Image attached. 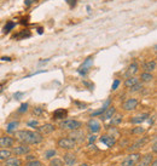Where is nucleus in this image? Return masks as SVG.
Wrapping results in <instances>:
<instances>
[{
  "label": "nucleus",
  "instance_id": "obj_1",
  "mask_svg": "<svg viewBox=\"0 0 157 166\" xmlns=\"http://www.w3.org/2000/svg\"><path fill=\"white\" fill-rule=\"evenodd\" d=\"M15 140L21 142V144L34 146V144H40L44 141V136L36 131L19 130V131H15Z\"/></svg>",
  "mask_w": 157,
  "mask_h": 166
},
{
  "label": "nucleus",
  "instance_id": "obj_2",
  "mask_svg": "<svg viewBox=\"0 0 157 166\" xmlns=\"http://www.w3.org/2000/svg\"><path fill=\"white\" fill-rule=\"evenodd\" d=\"M82 127V123L75 119H64L59 123V129L67 130V131H74Z\"/></svg>",
  "mask_w": 157,
  "mask_h": 166
},
{
  "label": "nucleus",
  "instance_id": "obj_3",
  "mask_svg": "<svg viewBox=\"0 0 157 166\" xmlns=\"http://www.w3.org/2000/svg\"><path fill=\"white\" fill-rule=\"evenodd\" d=\"M57 147L69 152V150H72V149H74L76 147V142L74 140H72L70 137H62V138L58 140Z\"/></svg>",
  "mask_w": 157,
  "mask_h": 166
},
{
  "label": "nucleus",
  "instance_id": "obj_4",
  "mask_svg": "<svg viewBox=\"0 0 157 166\" xmlns=\"http://www.w3.org/2000/svg\"><path fill=\"white\" fill-rule=\"evenodd\" d=\"M148 142H149V137H148V136L140 137V138L137 140L131 147H128V152H129V153H134V152H137V150L144 148V147L148 144Z\"/></svg>",
  "mask_w": 157,
  "mask_h": 166
},
{
  "label": "nucleus",
  "instance_id": "obj_5",
  "mask_svg": "<svg viewBox=\"0 0 157 166\" xmlns=\"http://www.w3.org/2000/svg\"><path fill=\"white\" fill-rule=\"evenodd\" d=\"M139 158H140V153H138V152L131 153V154H128V155L122 160L121 166H135V164H137L138 160H139Z\"/></svg>",
  "mask_w": 157,
  "mask_h": 166
},
{
  "label": "nucleus",
  "instance_id": "obj_6",
  "mask_svg": "<svg viewBox=\"0 0 157 166\" xmlns=\"http://www.w3.org/2000/svg\"><path fill=\"white\" fill-rule=\"evenodd\" d=\"M11 152L15 157H23V155H27L30 153V147L25 146V144H19L17 147H12Z\"/></svg>",
  "mask_w": 157,
  "mask_h": 166
},
{
  "label": "nucleus",
  "instance_id": "obj_7",
  "mask_svg": "<svg viewBox=\"0 0 157 166\" xmlns=\"http://www.w3.org/2000/svg\"><path fill=\"white\" fill-rule=\"evenodd\" d=\"M155 158H156V157H155L152 153H148V154H145V155H140V158H139L138 163L135 164V166H149Z\"/></svg>",
  "mask_w": 157,
  "mask_h": 166
},
{
  "label": "nucleus",
  "instance_id": "obj_8",
  "mask_svg": "<svg viewBox=\"0 0 157 166\" xmlns=\"http://www.w3.org/2000/svg\"><path fill=\"white\" fill-rule=\"evenodd\" d=\"M15 144V138L10 136H1L0 137V148L1 149H8L12 148Z\"/></svg>",
  "mask_w": 157,
  "mask_h": 166
},
{
  "label": "nucleus",
  "instance_id": "obj_9",
  "mask_svg": "<svg viewBox=\"0 0 157 166\" xmlns=\"http://www.w3.org/2000/svg\"><path fill=\"white\" fill-rule=\"evenodd\" d=\"M53 131H56V126H55L53 124H51V123L44 124V125H41V126H39V127L36 129V132L41 133L42 136H44V135H47V133H52Z\"/></svg>",
  "mask_w": 157,
  "mask_h": 166
},
{
  "label": "nucleus",
  "instance_id": "obj_10",
  "mask_svg": "<svg viewBox=\"0 0 157 166\" xmlns=\"http://www.w3.org/2000/svg\"><path fill=\"white\" fill-rule=\"evenodd\" d=\"M138 99L137 98H128L123 104H122V108L126 110V112H131V110H134L137 107H138Z\"/></svg>",
  "mask_w": 157,
  "mask_h": 166
},
{
  "label": "nucleus",
  "instance_id": "obj_11",
  "mask_svg": "<svg viewBox=\"0 0 157 166\" xmlns=\"http://www.w3.org/2000/svg\"><path fill=\"white\" fill-rule=\"evenodd\" d=\"M87 129H88V131L91 132V133H98L99 131H100V129H102V125H100V123L99 121H97V120H94V119H92V120H89L88 123H87Z\"/></svg>",
  "mask_w": 157,
  "mask_h": 166
},
{
  "label": "nucleus",
  "instance_id": "obj_12",
  "mask_svg": "<svg viewBox=\"0 0 157 166\" xmlns=\"http://www.w3.org/2000/svg\"><path fill=\"white\" fill-rule=\"evenodd\" d=\"M63 161L67 166H74L78 161V158L74 153H70V152H67L63 157Z\"/></svg>",
  "mask_w": 157,
  "mask_h": 166
},
{
  "label": "nucleus",
  "instance_id": "obj_13",
  "mask_svg": "<svg viewBox=\"0 0 157 166\" xmlns=\"http://www.w3.org/2000/svg\"><path fill=\"white\" fill-rule=\"evenodd\" d=\"M116 114V108L114 107V105H110L102 115H100V120L102 121H106V120H110L114 115Z\"/></svg>",
  "mask_w": 157,
  "mask_h": 166
},
{
  "label": "nucleus",
  "instance_id": "obj_14",
  "mask_svg": "<svg viewBox=\"0 0 157 166\" xmlns=\"http://www.w3.org/2000/svg\"><path fill=\"white\" fill-rule=\"evenodd\" d=\"M99 141L103 142L104 144H106V147H109V148H112V147L116 144V138L112 137V136H110V135H104V136H102V137L99 138Z\"/></svg>",
  "mask_w": 157,
  "mask_h": 166
},
{
  "label": "nucleus",
  "instance_id": "obj_15",
  "mask_svg": "<svg viewBox=\"0 0 157 166\" xmlns=\"http://www.w3.org/2000/svg\"><path fill=\"white\" fill-rule=\"evenodd\" d=\"M69 137H70L72 140H74L75 142H76V141H83V140H85V132H83L81 129L74 130V131H70Z\"/></svg>",
  "mask_w": 157,
  "mask_h": 166
},
{
  "label": "nucleus",
  "instance_id": "obj_16",
  "mask_svg": "<svg viewBox=\"0 0 157 166\" xmlns=\"http://www.w3.org/2000/svg\"><path fill=\"white\" fill-rule=\"evenodd\" d=\"M67 115H68V110L61 108V109H57V110L53 112L52 118L55 120H64V118H67Z\"/></svg>",
  "mask_w": 157,
  "mask_h": 166
},
{
  "label": "nucleus",
  "instance_id": "obj_17",
  "mask_svg": "<svg viewBox=\"0 0 157 166\" xmlns=\"http://www.w3.org/2000/svg\"><path fill=\"white\" fill-rule=\"evenodd\" d=\"M4 166H23V161L18 157H11L7 160H5Z\"/></svg>",
  "mask_w": 157,
  "mask_h": 166
},
{
  "label": "nucleus",
  "instance_id": "obj_18",
  "mask_svg": "<svg viewBox=\"0 0 157 166\" xmlns=\"http://www.w3.org/2000/svg\"><path fill=\"white\" fill-rule=\"evenodd\" d=\"M149 116H150V114H149V113H144V114H140V115L133 116V118L131 119V123H132V124H142V123L146 121Z\"/></svg>",
  "mask_w": 157,
  "mask_h": 166
},
{
  "label": "nucleus",
  "instance_id": "obj_19",
  "mask_svg": "<svg viewBox=\"0 0 157 166\" xmlns=\"http://www.w3.org/2000/svg\"><path fill=\"white\" fill-rule=\"evenodd\" d=\"M156 61H148V62H145L144 63V71H145V73H152V72H155L156 71Z\"/></svg>",
  "mask_w": 157,
  "mask_h": 166
},
{
  "label": "nucleus",
  "instance_id": "obj_20",
  "mask_svg": "<svg viewBox=\"0 0 157 166\" xmlns=\"http://www.w3.org/2000/svg\"><path fill=\"white\" fill-rule=\"evenodd\" d=\"M110 107V99H108V101H105V103L103 104V107L100 108V109H98V110H95V112H93L92 114H91V116L92 118H95V116H100L108 108Z\"/></svg>",
  "mask_w": 157,
  "mask_h": 166
},
{
  "label": "nucleus",
  "instance_id": "obj_21",
  "mask_svg": "<svg viewBox=\"0 0 157 166\" xmlns=\"http://www.w3.org/2000/svg\"><path fill=\"white\" fill-rule=\"evenodd\" d=\"M12 157V152L10 149H0V161H5Z\"/></svg>",
  "mask_w": 157,
  "mask_h": 166
},
{
  "label": "nucleus",
  "instance_id": "obj_22",
  "mask_svg": "<svg viewBox=\"0 0 157 166\" xmlns=\"http://www.w3.org/2000/svg\"><path fill=\"white\" fill-rule=\"evenodd\" d=\"M137 72H138V64L134 62V63H132V64L128 67V71H127V73H126V77H127V78L133 77Z\"/></svg>",
  "mask_w": 157,
  "mask_h": 166
},
{
  "label": "nucleus",
  "instance_id": "obj_23",
  "mask_svg": "<svg viewBox=\"0 0 157 166\" xmlns=\"http://www.w3.org/2000/svg\"><path fill=\"white\" fill-rule=\"evenodd\" d=\"M122 119H123V116H122L121 114H115V115L110 119V125H112V126L120 125V124L122 123Z\"/></svg>",
  "mask_w": 157,
  "mask_h": 166
},
{
  "label": "nucleus",
  "instance_id": "obj_24",
  "mask_svg": "<svg viewBox=\"0 0 157 166\" xmlns=\"http://www.w3.org/2000/svg\"><path fill=\"white\" fill-rule=\"evenodd\" d=\"M137 83H139L138 78H135V77H129V78L126 79V81H125V86L128 87V88H131L132 86H134Z\"/></svg>",
  "mask_w": 157,
  "mask_h": 166
},
{
  "label": "nucleus",
  "instance_id": "obj_25",
  "mask_svg": "<svg viewBox=\"0 0 157 166\" xmlns=\"http://www.w3.org/2000/svg\"><path fill=\"white\" fill-rule=\"evenodd\" d=\"M140 79H142L143 83H150V81L154 80V75H152L151 73H145V72H144V73L142 74Z\"/></svg>",
  "mask_w": 157,
  "mask_h": 166
},
{
  "label": "nucleus",
  "instance_id": "obj_26",
  "mask_svg": "<svg viewBox=\"0 0 157 166\" xmlns=\"http://www.w3.org/2000/svg\"><path fill=\"white\" fill-rule=\"evenodd\" d=\"M15 26H16V24H15V22H12V21H8V22H7V23L4 26V28H2V33H4V34L8 33L10 30H12V29L15 28Z\"/></svg>",
  "mask_w": 157,
  "mask_h": 166
},
{
  "label": "nucleus",
  "instance_id": "obj_27",
  "mask_svg": "<svg viewBox=\"0 0 157 166\" xmlns=\"http://www.w3.org/2000/svg\"><path fill=\"white\" fill-rule=\"evenodd\" d=\"M30 35H32L30 32L25 29V30H21V32H19L18 34H16L13 38H15V39H23V38H29Z\"/></svg>",
  "mask_w": 157,
  "mask_h": 166
},
{
  "label": "nucleus",
  "instance_id": "obj_28",
  "mask_svg": "<svg viewBox=\"0 0 157 166\" xmlns=\"http://www.w3.org/2000/svg\"><path fill=\"white\" fill-rule=\"evenodd\" d=\"M56 155H57V152H56L55 149H48V150H46L45 154H44V157H45L46 160H51V159H53Z\"/></svg>",
  "mask_w": 157,
  "mask_h": 166
},
{
  "label": "nucleus",
  "instance_id": "obj_29",
  "mask_svg": "<svg viewBox=\"0 0 157 166\" xmlns=\"http://www.w3.org/2000/svg\"><path fill=\"white\" fill-rule=\"evenodd\" d=\"M48 166H64V163L58 158H53V159H51Z\"/></svg>",
  "mask_w": 157,
  "mask_h": 166
},
{
  "label": "nucleus",
  "instance_id": "obj_30",
  "mask_svg": "<svg viewBox=\"0 0 157 166\" xmlns=\"http://www.w3.org/2000/svg\"><path fill=\"white\" fill-rule=\"evenodd\" d=\"M145 132V129L143 127V126H138V127H134L133 130H132V135H143Z\"/></svg>",
  "mask_w": 157,
  "mask_h": 166
},
{
  "label": "nucleus",
  "instance_id": "obj_31",
  "mask_svg": "<svg viewBox=\"0 0 157 166\" xmlns=\"http://www.w3.org/2000/svg\"><path fill=\"white\" fill-rule=\"evenodd\" d=\"M18 126V121H12L7 125V132H12V131H16V127Z\"/></svg>",
  "mask_w": 157,
  "mask_h": 166
},
{
  "label": "nucleus",
  "instance_id": "obj_32",
  "mask_svg": "<svg viewBox=\"0 0 157 166\" xmlns=\"http://www.w3.org/2000/svg\"><path fill=\"white\" fill-rule=\"evenodd\" d=\"M25 166H42V163L40 160H32V161H27Z\"/></svg>",
  "mask_w": 157,
  "mask_h": 166
},
{
  "label": "nucleus",
  "instance_id": "obj_33",
  "mask_svg": "<svg viewBox=\"0 0 157 166\" xmlns=\"http://www.w3.org/2000/svg\"><path fill=\"white\" fill-rule=\"evenodd\" d=\"M142 88H143V85L140 83H137L134 86H132L129 90H131V92H138V91H140Z\"/></svg>",
  "mask_w": 157,
  "mask_h": 166
},
{
  "label": "nucleus",
  "instance_id": "obj_34",
  "mask_svg": "<svg viewBox=\"0 0 157 166\" xmlns=\"http://www.w3.org/2000/svg\"><path fill=\"white\" fill-rule=\"evenodd\" d=\"M28 107H29V105H28V103H22V104H21V107L17 109V112H18V113H24V112H27V110H28Z\"/></svg>",
  "mask_w": 157,
  "mask_h": 166
},
{
  "label": "nucleus",
  "instance_id": "obj_35",
  "mask_svg": "<svg viewBox=\"0 0 157 166\" xmlns=\"http://www.w3.org/2000/svg\"><path fill=\"white\" fill-rule=\"evenodd\" d=\"M33 113H34L35 115H41V114L44 113V108H41V107H36V108H34Z\"/></svg>",
  "mask_w": 157,
  "mask_h": 166
},
{
  "label": "nucleus",
  "instance_id": "obj_36",
  "mask_svg": "<svg viewBox=\"0 0 157 166\" xmlns=\"http://www.w3.org/2000/svg\"><path fill=\"white\" fill-rule=\"evenodd\" d=\"M156 153H157V138L155 137L154 142H152V154L156 155Z\"/></svg>",
  "mask_w": 157,
  "mask_h": 166
},
{
  "label": "nucleus",
  "instance_id": "obj_37",
  "mask_svg": "<svg viewBox=\"0 0 157 166\" xmlns=\"http://www.w3.org/2000/svg\"><path fill=\"white\" fill-rule=\"evenodd\" d=\"M119 85H120V80H119V79H115V80H114V83H112V87H111V88H112V91H115V90L119 87Z\"/></svg>",
  "mask_w": 157,
  "mask_h": 166
},
{
  "label": "nucleus",
  "instance_id": "obj_38",
  "mask_svg": "<svg viewBox=\"0 0 157 166\" xmlns=\"http://www.w3.org/2000/svg\"><path fill=\"white\" fill-rule=\"evenodd\" d=\"M39 0H24V5L25 6H30V5H33V4H35V2H38Z\"/></svg>",
  "mask_w": 157,
  "mask_h": 166
},
{
  "label": "nucleus",
  "instance_id": "obj_39",
  "mask_svg": "<svg viewBox=\"0 0 157 166\" xmlns=\"http://www.w3.org/2000/svg\"><path fill=\"white\" fill-rule=\"evenodd\" d=\"M65 1H67V4L73 9V7L76 5V1H78V0H65Z\"/></svg>",
  "mask_w": 157,
  "mask_h": 166
},
{
  "label": "nucleus",
  "instance_id": "obj_40",
  "mask_svg": "<svg viewBox=\"0 0 157 166\" xmlns=\"http://www.w3.org/2000/svg\"><path fill=\"white\" fill-rule=\"evenodd\" d=\"M25 159H27V161H32V160H35L36 157H35V155H32V154H27Z\"/></svg>",
  "mask_w": 157,
  "mask_h": 166
},
{
  "label": "nucleus",
  "instance_id": "obj_41",
  "mask_svg": "<svg viewBox=\"0 0 157 166\" xmlns=\"http://www.w3.org/2000/svg\"><path fill=\"white\" fill-rule=\"evenodd\" d=\"M28 126H33V127H35V126H39V123H38L36 120H33V121H29V123H28Z\"/></svg>",
  "mask_w": 157,
  "mask_h": 166
},
{
  "label": "nucleus",
  "instance_id": "obj_42",
  "mask_svg": "<svg viewBox=\"0 0 157 166\" xmlns=\"http://www.w3.org/2000/svg\"><path fill=\"white\" fill-rule=\"evenodd\" d=\"M95 140H97V136H95V135H92V136L89 137V144H91L92 142H94Z\"/></svg>",
  "mask_w": 157,
  "mask_h": 166
},
{
  "label": "nucleus",
  "instance_id": "obj_43",
  "mask_svg": "<svg viewBox=\"0 0 157 166\" xmlns=\"http://www.w3.org/2000/svg\"><path fill=\"white\" fill-rule=\"evenodd\" d=\"M149 166H157V159H156V158H155V159L151 161V164H150Z\"/></svg>",
  "mask_w": 157,
  "mask_h": 166
},
{
  "label": "nucleus",
  "instance_id": "obj_44",
  "mask_svg": "<svg viewBox=\"0 0 157 166\" xmlns=\"http://www.w3.org/2000/svg\"><path fill=\"white\" fill-rule=\"evenodd\" d=\"M1 60H2V61H11V58H10V57H2Z\"/></svg>",
  "mask_w": 157,
  "mask_h": 166
},
{
  "label": "nucleus",
  "instance_id": "obj_45",
  "mask_svg": "<svg viewBox=\"0 0 157 166\" xmlns=\"http://www.w3.org/2000/svg\"><path fill=\"white\" fill-rule=\"evenodd\" d=\"M22 95H23L22 92H18V93H16V95H15V97H19V96H22Z\"/></svg>",
  "mask_w": 157,
  "mask_h": 166
},
{
  "label": "nucleus",
  "instance_id": "obj_46",
  "mask_svg": "<svg viewBox=\"0 0 157 166\" xmlns=\"http://www.w3.org/2000/svg\"><path fill=\"white\" fill-rule=\"evenodd\" d=\"M78 166H89V165H88L87 163H83V164H80V165H78Z\"/></svg>",
  "mask_w": 157,
  "mask_h": 166
}]
</instances>
